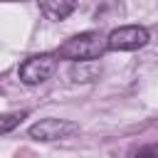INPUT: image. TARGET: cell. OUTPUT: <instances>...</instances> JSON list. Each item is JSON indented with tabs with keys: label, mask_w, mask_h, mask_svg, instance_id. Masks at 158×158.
Masks as SVG:
<instances>
[{
	"label": "cell",
	"mask_w": 158,
	"mask_h": 158,
	"mask_svg": "<svg viewBox=\"0 0 158 158\" xmlns=\"http://www.w3.org/2000/svg\"><path fill=\"white\" fill-rule=\"evenodd\" d=\"M106 49H109V44L101 32H81V35L69 37L57 49V54L62 59H72V62H91V59H99Z\"/></svg>",
	"instance_id": "cell-1"
},
{
	"label": "cell",
	"mask_w": 158,
	"mask_h": 158,
	"mask_svg": "<svg viewBox=\"0 0 158 158\" xmlns=\"http://www.w3.org/2000/svg\"><path fill=\"white\" fill-rule=\"evenodd\" d=\"M106 44H109V49H116V52H133V49H141V47L148 44V30L141 27V25H123V27H116L114 32H109Z\"/></svg>",
	"instance_id": "cell-2"
},
{
	"label": "cell",
	"mask_w": 158,
	"mask_h": 158,
	"mask_svg": "<svg viewBox=\"0 0 158 158\" xmlns=\"http://www.w3.org/2000/svg\"><path fill=\"white\" fill-rule=\"evenodd\" d=\"M54 69H57V59H54V54H35V57H30V59H25L22 64H20V79L25 81V84H30V86H35V84H42V81H47L52 74H54Z\"/></svg>",
	"instance_id": "cell-3"
},
{
	"label": "cell",
	"mask_w": 158,
	"mask_h": 158,
	"mask_svg": "<svg viewBox=\"0 0 158 158\" xmlns=\"http://www.w3.org/2000/svg\"><path fill=\"white\" fill-rule=\"evenodd\" d=\"M77 131H79V126L67 118H42L30 126V136L37 141H62V138L74 136Z\"/></svg>",
	"instance_id": "cell-4"
},
{
	"label": "cell",
	"mask_w": 158,
	"mask_h": 158,
	"mask_svg": "<svg viewBox=\"0 0 158 158\" xmlns=\"http://www.w3.org/2000/svg\"><path fill=\"white\" fill-rule=\"evenodd\" d=\"M37 5L49 20H64L74 12L77 0H37Z\"/></svg>",
	"instance_id": "cell-5"
},
{
	"label": "cell",
	"mask_w": 158,
	"mask_h": 158,
	"mask_svg": "<svg viewBox=\"0 0 158 158\" xmlns=\"http://www.w3.org/2000/svg\"><path fill=\"white\" fill-rule=\"evenodd\" d=\"M25 118V111H12V114H2L0 116V133H7V131H12L20 121Z\"/></svg>",
	"instance_id": "cell-6"
},
{
	"label": "cell",
	"mask_w": 158,
	"mask_h": 158,
	"mask_svg": "<svg viewBox=\"0 0 158 158\" xmlns=\"http://www.w3.org/2000/svg\"><path fill=\"white\" fill-rule=\"evenodd\" d=\"M7 2H17V0H7Z\"/></svg>",
	"instance_id": "cell-7"
}]
</instances>
